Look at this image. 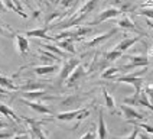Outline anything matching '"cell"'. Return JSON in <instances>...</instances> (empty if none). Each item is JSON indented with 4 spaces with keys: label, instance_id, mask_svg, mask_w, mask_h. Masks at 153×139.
<instances>
[{
    "label": "cell",
    "instance_id": "cell-9",
    "mask_svg": "<svg viewBox=\"0 0 153 139\" xmlns=\"http://www.w3.org/2000/svg\"><path fill=\"white\" fill-rule=\"evenodd\" d=\"M22 99H27V100H56V99H62V96H51L45 91L41 90H35V91H20Z\"/></svg>",
    "mask_w": 153,
    "mask_h": 139
},
{
    "label": "cell",
    "instance_id": "cell-45",
    "mask_svg": "<svg viewBox=\"0 0 153 139\" xmlns=\"http://www.w3.org/2000/svg\"><path fill=\"white\" fill-rule=\"evenodd\" d=\"M0 116H1V114H0Z\"/></svg>",
    "mask_w": 153,
    "mask_h": 139
},
{
    "label": "cell",
    "instance_id": "cell-10",
    "mask_svg": "<svg viewBox=\"0 0 153 139\" xmlns=\"http://www.w3.org/2000/svg\"><path fill=\"white\" fill-rule=\"evenodd\" d=\"M88 93H84V94H71L68 97H64L62 102H61L59 106H64V107H78L84 103L85 100H88Z\"/></svg>",
    "mask_w": 153,
    "mask_h": 139
},
{
    "label": "cell",
    "instance_id": "cell-16",
    "mask_svg": "<svg viewBox=\"0 0 153 139\" xmlns=\"http://www.w3.org/2000/svg\"><path fill=\"white\" fill-rule=\"evenodd\" d=\"M45 87H48V84L43 83V81L27 80V81H25V84L19 86V90H17V91H35V90H43Z\"/></svg>",
    "mask_w": 153,
    "mask_h": 139
},
{
    "label": "cell",
    "instance_id": "cell-40",
    "mask_svg": "<svg viewBox=\"0 0 153 139\" xmlns=\"http://www.w3.org/2000/svg\"><path fill=\"white\" fill-rule=\"evenodd\" d=\"M4 10H6V7H4V4H3V0H0V13L4 12Z\"/></svg>",
    "mask_w": 153,
    "mask_h": 139
},
{
    "label": "cell",
    "instance_id": "cell-8",
    "mask_svg": "<svg viewBox=\"0 0 153 139\" xmlns=\"http://www.w3.org/2000/svg\"><path fill=\"white\" fill-rule=\"evenodd\" d=\"M120 15H121V12H120L117 7H108V9H105V10H102L94 20H91V22L88 23V26H94V25H98V23H102V22H105V20H108V19L119 17Z\"/></svg>",
    "mask_w": 153,
    "mask_h": 139
},
{
    "label": "cell",
    "instance_id": "cell-24",
    "mask_svg": "<svg viewBox=\"0 0 153 139\" xmlns=\"http://www.w3.org/2000/svg\"><path fill=\"white\" fill-rule=\"evenodd\" d=\"M0 87L4 88V90H9V91H17L19 90V86H16L13 83L12 78L6 77V75H1V74H0Z\"/></svg>",
    "mask_w": 153,
    "mask_h": 139
},
{
    "label": "cell",
    "instance_id": "cell-19",
    "mask_svg": "<svg viewBox=\"0 0 153 139\" xmlns=\"http://www.w3.org/2000/svg\"><path fill=\"white\" fill-rule=\"evenodd\" d=\"M39 48H43V49H46V51L52 52V54H55V55H58L59 58H68V52H65L64 49H61L59 46L56 45V43H39Z\"/></svg>",
    "mask_w": 153,
    "mask_h": 139
},
{
    "label": "cell",
    "instance_id": "cell-44",
    "mask_svg": "<svg viewBox=\"0 0 153 139\" xmlns=\"http://www.w3.org/2000/svg\"><path fill=\"white\" fill-rule=\"evenodd\" d=\"M0 93H1V90H0Z\"/></svg>",
    "mask_w": 153,
    "mask_h": 139
},
{
    "label": "cell",
    "instance_id": "cell-15",
    "mask_svg": "<svg viewBox=\"0 0 153 139\" xmlns=\"http://www.w3.org/2000/svg\"><path fill=\"white\" fill-rule=\"evenodd\" d=\"M117 28H119V29H126V31H133V32H136V34H139V35H145L143 31H140V29L131 22V19L128 16L119 17V20H117Z\"/></svg>",
    "mask_w": 153,
    "mask_h": 139
},
{
    "label": "cell",
    "instance_id": "cell-14",
    "mask_svg": "<svg viewBox=\"0 0 153 139\" xmlns=\"http://www.w3.org/2000/svg\"><path fill=\"white\" fill-rule=\"evenodd\" d=\"M120 110H121V113L124 114V117L127 120H143V119L147 117V116L145 117V114H142L140 112L134 110V107H130L128 104H124V103H121Z\"/></svg>",
    "mask_w": 153,
    "mask_h": 139
},
{
    "label": "cell",
    "instance_id": "cell-35",
    "mask_svg": "<svg viewBox=\"0 0 153 139\" xmlns=\"http://www.w3.org/2000/svg\"><path fill=\"white\" fill-rule=\"evenodd\" d=\"M95 135H97V129L91 126V129H88V132H85L79 139H95Z\"/></svg>",
    "mask_w": 153,
    "mask_h": 139
},
{
    "label": "cell",
    "instance_id": "cell-22",
    "mask_svg": "<svg viewBox=\"0 0 153 139\" xmlns=\"http://www.w3.org/2000/svg\"><path fill=\"white\" fill-rule=\"evenodd\" d=\"M49 31V26H45V28H38L33 31H26L25 35L26 36H32V38H39V39H49L51 41V36H48L46 32Z\"/></svg>",
    "mask_w": 153,
    "mask_h": 139
},
{
    "label": "cell",
    "instance_id": "cell-6",
    "mask_svg": "<svg viewBox=\"0 0 153 139\" xmlns=\"http://www.w3.org/2000/svg\"><path fill=\"white\" fill-rule=\"evenodd\" d=\"M23 120L29 125V129H30V133L33 138L38 139H48L45 136V133L42 132V125L45 122H49L51 119H46V120H36V119H30V117H22Z\"/></svg>",
    "mask_w": 153,
    "mask_h": 139
},
{
    "label": "cell",
    "instance_id": "cell-5",
    "mask_svg": "<svg viewBox=\"0 0 153 139\" xmlns=\"http://www.w3.org/2000/svg\"><path fill=\"white\" fill-rule=\"evenodd\" d=\"M85 75H87V70L84 68V65H82V64H78L75 68H74V71L68 75V78L65 80L67 87H69V88L76 87L78 84H79V81H81Z\"/></svg>",
    "mask_w": 153,
    "mask_h": 139
},
{
    "label": "cell",
    "instance_id": "cell-17",
    "mask_svg": "<svg viewBox=\"0 0 153 139\" xmlns=\"http://www.w3.org/2000/svg\"><path fill=\"white\" fill-rule=\"evenodd\" d=\"M13 38H15V41H16L17 52L22 54V55H26V54L29 52V41H27V38L20 34H13Z\"/></svg>",
    "mask_w": 153,
    "mask_h": 139
},
{
    "label": "cell",
    "instance_id": "cell-27",
    "mask_svg": "<svg viewBox=\"0 0 153 139\" xmlns=\"http://www.w3.org/2000/svg\"><path fill=\"white\" fill-rule=\"evenodd\" d=\"M104 57H105V60L111 64V62H114V61L120 60V58L123 57V52L119 51V49H111V51L105 52V54H104Z\"/></svg>",
    "mask_w": 153,
    "mask_h": 139
},
{
    "label": "cell",
    "instance_id": "cell-4",
    "mask_svg": "<svg viewBox=\"0 0 153 139\" xmlns=\"http://www.w3.org/2000/svg\"><path fill=\"white\" fill-rule=\"evenodd\" d=\"M126 60H128V64L121 65L119 68V70H121V71L137 68V67H147V65L150 64V60H149L147 55H127Z\"/></svg>",
    "mask_w": 153,
    "mask_h": 139
},
{
    "label": "cell",
    "instance_id": "cell-30",
    "mask_svg": "<svg viewBox=\"0 0 153 139\" xmlns=\"http://www.w3.org/2000/svg\"><path fill=\"white\" fill-rule=\"evenodd\" d=\"M136 15H139V16H146L147 19H153V7L142 6V7L136 12Z\"/></svg>",
    "mask_w": 153,
    "mask_h": 139
},
{
    "label": "cell",
    "instance_id": "cell-13",
    "mask_svg": "<svg viewBox=\"0 0 153 139\" xmlns=\"http://www.w3.org/2000/svg\"><path fill=\"white\" fill-rule=\"evenodd\" d=\"M119 32V28H114V29H111V31H108V32H105V34L102 35H98V36H95V38H93L91 41H88V42H85V48L87 49H90V48H95V46H98V45H101L102 42H105L107 39H110L113 35H116Z\"/></svg>",
    "mask_w": 153,
    "mask_h": 139
},
{
    "label": "cell",
    "instance_id": "cell-20",
    "mask_svg": "<svg viewBox=\"0 0 153 139\" xmlns=\"http://www.w3.org/2000/svg\"><path fill=\"white\" fill-rule=\"evenodd\" d=\"M97 136H98V139H107V136H108V132H107V125H105V120H104V113H102V110H100V112H98Z\"/></svg>",
    "mask_w": 153,
    "mask_h": 139
},
{
    "label": "cell",
    "instance_id": "cell-2",
    "mask_svg": "<svg viewBox=\"0 0 153 139\" xmlns=\"http://www.w3.org/2000/svg\"><path fill=\"white\" fill-rule=\"evenodd\" d=\"M88 116H90V109L88 107H82V109H74V110H68V112H61L55 117H56V120H61V122L76 120L79 123V122L84 120L85 117H88Z\"/></svg>",
    "mask_w": 153,
    "mask_h": 139
},
{
    "label": "cell",
    "instance_id": "cell-36",
    "mask_svg": "<svg viewBox=\"0 0 153 139\" xmlns=\"http://www.w3.org/2000/svg\"><path fill=\"white\" fill-rule=\"evenodd\" d=\"M0 35H3V36H13L12 31H7L6 28H3L1 25H0Z\"/></svg>",
    "mask_w": 153,
    "mask_h": 139
},
{
    "label": "cell",
    "instance_id": "cell-42",
    "mask_svg": "<svg viewBox=\"0 0 153 139\" xmlns=\"http://www.w3.org/2000/svg\"><path fill=\"white\" fill-rule=\"evenodd\" d=\"M55 1H56V3H59V1H61V0H55Z\"/></svg>",
    "mask_w": 153,
    "mask_h": 139
},
{
    "label": "cell",
    "instance_id": "cell-37",
    "mask_svg": "<svg viewBox=\"0 0 153 139\" xmlns=\"http://www.w3.org/2000/svg\"><path fill=\"white\" fill-rule=\"evenodd\" d=\"M13 136V132H0V139H10Z\"/></svg>",
    "mask_w": 153,
    "mask_h": 139
},
{
    "label": "cell",
    "instance_id": "cell-39",
    "mask_svg": "<svg viewBox=\"0 0 153 139\" xmlns=\"http://www.w3.org/2000/svg\"><path fill=\"white\" fill-rule=\"evenodd\" d=\"M13 139H30V138H29L26 133H20V135H15Z\"/></svg>",
    "mask_w": 153,
    "mask_h": 139
},
{
    "label": "cell",
    "instance_id": "cell-29",
    "mask_svg": "<svg viewBox=\"0 0 153 139\" xmlns=\"http://www.w3.org/2000/svg\"><path fill=\"white\" fill-rule=\"evenodd\" d=\"M67 15V13H62V12H59V10H55V12H51V13H48L46 15V17H45V25H51V22L53 20V19H56V17H64Z\"/></svg>",
    "mask_w": 153,
    "mask_h": 139
},
{
    "label": "cell",
    "instance_id": "cell-43",
    "mask_svg": "<svg viewBox=\"0 0 153 139\" xmlns=\"http://www.w3.org/2000/svg\"><path fill=\"white\" fill-rule=\"evenodd\" d=\"M81 1H87V0H81Z\"/></svg>",
    "mask_w": 153,
    "mask_h": 139
},
{
    "label": "cell",
    "instance_id": "cell-34",
    "mask_svg": "<svg viewBox=\"0 0 153 139\" xmlns=\"http://www.w3.org/2000/svg\"><path fill=\"white\" fill-rule=\"evenodd\" d=\"M78 1H81V0H61L59 4L61 7H64V9H68V7H74Z\"/></svg>",
    "mask_w": 153,
    "mask_h": 139
},
{
    "label": "cell",
    "instance_id": "cell-12",
    "mask_svg": "<svg viewBox=\"0 0 153 139\" xmlns=\"http://www.w3.org/2000/svg\"><path fill=\"white\" fill-rule=\"evenodd\" d=\"M32 65H25L22 67L20 71L25 68H30ZM32 71H33L36 75H48V74H52V72H58L59 71V67L58 64H46V65H38V67H32Z\"/></svg>",
    "mask_w": 153,
    "mask_h": 139
},
{
    "label": "cell",
    "instance_id": "cell-7",
    "mask_svg": "<svg viewBox=\"0 0 153 139\" xmlns=\"http://www.w3.org/2000/svg\"><path fill=\"white\" fill-rule=\"evenodd\" d=\"M107 67H110V62L105 60L104 54L101 55L100 52H97V54L94 55L91 64H90V68H88V71H87V74H93V72H95V71H104Z\"/></svg>",
    "mask_w": 153,
    "mask_h": 139
},
{
    "label": "cell",
    "instance_id": "cell-23",
    "mask_svg": "<svg viewBox=\"0 0 153 139\" xmlns=\"http://www.w3.org/2000/svg\"><path fill=\"white\" fill-rule=\"evenodd\" d=\"M0 114H1V116H6V117H9V119H12V120L16 122V123H20V120H22L16 113L9 107L7 104L1 103V102H0Z\"/></svg>",
    "mask_w": 153,
    "mask_h": 139
},
{
    "label": "cell",
    "instance_id": "cell-41",
    "mask_svg": "<svg viewBox=\"0 0 153 139\" xmlns=\"http://www.w3.org/2000/svg\"><path fill=\"white\" fill-rule=\"evenodd\" d=\"M113 139H123V138H117V136H114V138H113Z\"/></svg>",
    "mask_w": 153,
    "mask_h": 139
},
{
    "label": "cell",
    "instance_id": "cell-33",
    "mask_svg": "<svg viewBox=\"0 0 153 139\" xmlns=\"http://www.w3.org/2000/svg\"><path fill=\"white\" fill-rule=\"evenodd\" d=\"M130 123H133L136 128H142V129H145L147 133H153V126L150 125H146V123H140L139 120H128Z\"/></svg>",
    "mask_w": 153,
    "mask_h": 139
},
{
    "label": "cell",
    "instance_id": "cell-31",
    "mask_svg": "<svg viewBox=\"0 0 153 139\" xmlns=\"http://www.w3.org/2000/svg\"><path fill=\"white\" fill-rule=\"evenodd\" d=\"M123 103L128 104V106H140L139 104V93H134L133 96H128L123 99Z\"/></svg>",
    "mask_w": 153,
    "mask_h": 139
},
{
    "label": "cell",
    "instance_id": "cell-38",
    "mask_svg": "<svg viewBox=\"0 0 153 139\" xmlns=\"http://www.w3.org/2000/svg\"><path fill=\"white\" fill-rule=\"evenodd\" d=\"M137 136H139V129H136V128H134V130H133V132H131V133H130L126 139H137Z\"/></svg>",
    "mask_w": 153,
    "mask_h": 139
},
{
    "label": "cell",
    "instance_id": "cell-25",
    "mask_svg": "<svg viewBox=\"0 0 153 139\" xmlns=\"http://www.w3.org/2000/svg\"><path fill=\"white\" fill-rule=\"evenodd\" d=\"M101 93H102V96H104V102H105V107L110 110L111 113H117L116 112V102H114V99H113V96L102 87L101 88Z\"/></svg>",
    "mask_w": 153,
    "mask_h": 139
},
{
    "label": "cell",
    "instance_id": "cell-1",
    "mask_svg": "<svg viewBox=\"0 0 153 139\" xmlns=\"http://www.w3.org/2000/svg\"><path fill=\"white\" fill-rule=\"evenodd\" d=\"M147 72V67H142L140 71H136L133 74H127V75H120V77L114 78L116 83H126V84H131L134 86V93H140L142 87L145 84V80L142 78L143 74Z\"/></svg>",
    "mask_w": 153,
    "mask_h": 139
},
{
    "label": "cell",
    "instance_id": "cell-11",
    "mask_svg": "<svg viewBox=\"0 0 153 139\" xmlns=\"http://www.w3.org/2000/svg\"><path fill=\"white\" fill-rule=\"evenodd\" d=\"M19 102L22 104H25V106H27L29 109H32V110L36 113H41V114H52V110L43 103H38V102H35V100H27V99H22V97L19 99Z\"/></svg>",
    "mask_w": 153,
    "mask_h": 139
},
{
    "label": "cell",
    "instance_id": "cell-3",
    "mask_svg": "<svg viewBox=\"0 0 153 139\" xmlns=\"http://www.w3.org/2000/svg\"><path fill=\"white\" fill-rule=\"evenodd\" d=\"M78 64H81V60L78 58V57H74V58H65V62L62 64V67L59 68V77H58V81H59V84H62L67 78H68V75L74 71V68H75Z\"/></svg>",
    "mask_w": 153,
    "mask_h": 139
},
{
    "label": "cell",
    "instance_id": "cell-18",
    "mask_svg": "<svg viewBox=\"0 0 153 139\" xmlns=\"http://www.w3.org/2000/svg\"><path fill=\"white\" fill-rule=\"evenodd\" d=\"M143 39V36L142 35H137V36H131V38H124L123 41H120L117 45H116V48L114 49H119V51L121 52H124V51H127L128 48L131 46V45H134L136 42H140Z\"/></svg>",
    "mask_w": 153,
    "mask_h": 139
},
{
    "label": "cell",
    "instance_id": "cell-32",
    "mask_svg": "<svg viewBox=\"0 0 153 139\" xmlns=\"http://www.w3.org/2000/svg\"><path fill=\"white\" fill-rule=\"evenodd\" d=\"M142 90L146 93V96H147V99L150 100V103L153 104V84L152 83H149V84H143V87H142Z\"/></svg>",
    "mask_w": 153,
    "mask_h": 139
},
{
    "label": "cell",
    "instance_id": "cell-28",
    "mask_svg": "<svg viewBox=\"0 0 153 139\" xmlns=\"http://www.w3.org/2000/svg\"><path fill=\"white\" fill-rule=\"evenodd\" d=\"M119 71L120 70L117 68V67H107V68L101 72V78L102 80H105V78H114V75H116Z\"/></svg>",
    "mask_w": 153,
    "mask_h": 139
},
{
    "label": "cell",
    "instance_id": "cell-26",
    "mask_svg": "<svg viewBox=\"0 0 153 139\" xmlns=\"http://www.w3.org/2000/svg\"><path fill=\"white\" fill-rule=\"evenodd\" d=\"M139 104L142 106V107H146V109H149L150 112H153V104L150 103V100L147 99V96L143 90H140V93H139Z\"/></svg>",
    "mask_w": 153,
    "mask_h": 139
},
{
    "label": "cell",
    "instance_id": "cell-21",
    "mask_svg": "<svg viewBox=\"0 0 153 139\" xmlns=\"http://www.w3.org/2000/svg\"><path fill=\"white\" fill-rule=\"evenodd\" d=\"M55 43L59 46L61 49H64L65 52H69L72 55H75V46H74V39L72 38H65V39H59V41H55Z\"/></svg>",
    "mask_w": 153,
    "mask_h": 139
}]
</instances>
